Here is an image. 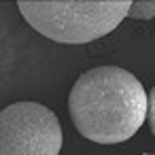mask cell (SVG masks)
Returning a JSON list of instances; mask_svg holds the SVG:
<instances>
[{"label": "cell", "mask_w": 155, "mask_h": 155, "mask_svg": "<svg viewBox=\"0 0 155 155\" xmlns=\"http://www.w3.org/2000/svg\"><path fill=\"white\" fill-rule=\"evenodd\" d=\"M68 113L87 140L117 144L132 138L144 123L149 96L142 83L125 68L98 66L74 81Z\"/></svg>", "instance_id": "6da1fadb"}, {"label": "cell", "mask_w": 155, "mask_h": 155, "mask_svg": "<svg viewBox=\"0 0 155 155\" xmlns=\"http://www.w3.org/2000/svg\"><path fill=\"white\" fill-rule=\"evenodd\" d=\"M24 19L43 36L64 43L83 45L113 32L123 17H127L132 2L130 0H110V2H85V0H47V2L17 5Z\"/></svg>", "instance_id": "7a4b0ae2"}, {"label": "cell", "mask_w": 155, "mask_h": 155, "mask_svg": "<svg viewBox=\"0 0 155 155\" xmlns=\"http://www.w3.org/2000/svg\"><path fill=\"white\" fill-rule=\"evenodd\" d=\"M62 125L38 102H15L0 113V155H58Z\"/></svg>", "instance_id": "3957f363"}, {"label": "cell", "mask_w": 155, "mask_h": 155, "mask_svg": "<svg viewBox=\"0 0 155 155\" xmlns=\"http://www.w3.org/2000/svg\"><path fill=\"white\" fill-rule=\"evenodd\" d=\"M127 17H132V19L155 17V0H138V2H132V9H130Z\"/></svg>", "instance_id": "277c9868"}, {"label": "cell", "mask_w": 155, "mask_h": 155, "mask_svg": "<svg viewBox=\"0 0 155 155\" xmlns=\"http://www.w3.org/2000/svg\"><path fill=\"white\" fill-rule=\"evenodd\" d=\"M147 117H149L151 132L155 134V85H153L151 91H149V113H147Z\"/></svg>", "instance_id": "5b68a950"}, {"label": "cell", "mask_w": 155, "mask_h": 155, "mask_svg": "<svg viewBox=\"0 0 155 155\" xmlns=\"http://www.w3.org/2000/svg\"><path fill=\"white\" fill-rule=\"evenodd\" d=\"M144 155H151V153H144Z\"/></svg>", "instance_id": "8992f818"}]
</instances>
